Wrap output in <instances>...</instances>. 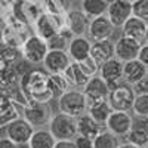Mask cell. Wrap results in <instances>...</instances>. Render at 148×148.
I'll use <instances>...</instances> for the list:
<instances>
[{"instance_id":"2","label":"cell","mask_w":148,"mask_h":148,"mask_svg":"<svg viewBox=\"0 0 148 148\" xmlns=\"http://www.w3.org/2000/svg\"><path fill=\"white\" fill-rule=\"evenodd\" d=\"M58 110L59 113H64L71 117H79L88 111L86 98L82 90L79 89H68L58 98Z\"/></svg>"},{"instance_id":"1","label":"cell","mask_w":148,"mask_h":148,"mask_svg":"<svg viewBox=\"0 0 148 148\" xmlns=\"http://www.w3.org/2000/svg\"><path fill=\"white\" fill-rule=\"evenodd\" d=\"M47 129L56 141H73L77 136L76 119L59 111L56 114H52L47 123Z\"/></svg>"},{"instance_id":"30","label":"cell","mask_w":148,"mask_h":148,"mask_svg":"<svg viewBox=\"0 0 148 148\" xmlns=\"http://www.w3.org/2000/svg\"><path fill=\"white\" fill-rule=\"evenodd\" d=\"M132 15L148 24V0H136L132 5Z\"/></svg>"},{"instance_id":"46","label":"cell","mask_w":148,"mask_h":148,"mask_svg":"<svg viewBox=\"0 0 148 148\" xmlns=\"http://www.w3.org/2000/svg\"><path fill=\"white\" fill-rule=\"evenodd\" d=\"M74 2H82V0H74Z\"/></svg>"},{"instance_id":"45","label":"cell","mask_w":148,"mask_h":148,"mask_svg":"<svg viewBox=\"0 0 148 148\" xmlns=\"http://www.w3.org/2000/svg\"><path fill=\"white\" fill-rule=\"evenodd\" d=\"M142 148H148V144H147V145H145V147H142Z\"/></svg>"},{"instance_id":"27","label":"cell","mask_w":148,"mask_h":148,"mask_svg":"<svg viewBox=\"0 0 148 148\" xmlns=\"http://www.w3.org/2000/svg\"><path fill=\"white\" fill-rule=\"evenodd\" d=\"M120 139L114 133H111L107 129H102L93 138V148H119Z\"/></svg>"},{"instance_id":"41","label":"cell","mask_w":148,"mask_h":148,"mask_svg":"<svg viewBox=\"0 0 148 148\" xmlns=\"http://www.w3.org/2000/svg\"><path fill=\"white\" fill-rule=\"evenodd\" d=\"M144 43H148V24H147V31H145V42Z\"/></svg>"},{"instance_id":"21","label":"cell","mask_w":148,"mask_h":148,"mask_svg":"<svg viewBox=\"0 0 148 148\" xmlns=\"http://www.w3.org/2000/svg\"><path fill=\"white\" fill-rule=\"evenodd\" d=\"M76 126H77V135L90 138V139H93L96 135L102 130V126L98 125L88 113L76 117Z\"/></svg>"},{"instance_id":"42","label":"cell","mask_w":148,"mask_h":148,"mask_svg":"<svg viewBox=\"0 0 148 148\" xmlns=\"http://www.w3.org/2000/svg\"><path fill=\"white\" fill-rule=\"evenodd\" d=\"M125 2H127V3H130V5H133L135 2H136V0H125Z\"/></svg>"},{"instance_id":"8","label":"cell","mask_w":148,"mask_h":148,"mask_svg":"<svg viewBox=\"0 0 148 148\" xmlns=\"http://www.w3.org/2000/svg\"><path fill=\"white\" fill-rule=\"evenodd\" d=\"M114 30L116 27L110 22L107 15H102V16L92 18L89 21V27L86 34H89L88 39L90 42H102V40H111Z\"/></svg>"},{"instance_id":"39","label":"cell","mask_w":148,"mask_h":148,"mask_svg":"<svg viewBox=\"0 0 148 148\" xmlns=\"http://www.w3.org/2000/svg\"><path fill=\"white\" fill-rule=\"evenodd\" d=\"M119 148H141V147H136V145H133V144H130V142H120V145H119Z\"/></svg>"},{"instance_id":"26","label":"cell","mask_w":148,"mask_h":148,"mask_svg":"<svg viewBox=\"0 0 148 148\" xmlns=\"http://www.w3.org/2000/svg\"><path fill=\"white\" fill-rule=\"evenodd\" d=\"M86 113H88V114L98 123V125L105 126V121H107V119L110 117V114L113 113V110H111V107L108 105L107 101H104V102H98V104H95V105H90Z\"/></svg>"},{"instance_id":"22","label":"cell","mask_w":148,"mask_h":148,"mask_svg":"<svg viewBox=\"0 0 148 148\" xmlns=\"http://www.w3.org/2000/svg\"><path fill=\"white\" fill-rule=\"evenodd\" d=\"M64 77L68 82V84L73 86L74 89H83L84 84L90 79L88 74L80 68L79 62H71L70 67L64 71Z\"/></svg>"},{"instance_id":"5","label":"cell","mask_w":148,"mask_h":148,"mask_svg":"<svg viewBox=\"0 0 148 148\" xmlns=\"http://www.w3.org/2000/svg\"><path fill=\"white\" fill-rule=\"evenodd\" d=\"M24 117L30 125L33 126V129H42L43 126H46L49 120L52 117V110L47 104H40V102H27L24 105Z\"/></svg>"},{"instance_id":"7","label":"cell","mask_w":148,"mask_h":148,"mask_svg":"<svg viewBox=\"0 0 148 148\" xmlns=\"http://www.w3.org/2000/svg\"><path fill=\"white\" fill-rule=\"evenodd\" d=\"M5 132H6V136L10 141H14L16 145H27L34 129L25 119L16 117L6 125Z\"/></svg>"},{"instance_id":"4","label":"cell","mask_w":148,"mask_h":148,"mask_svg":"<svg viewBox=\"0 0 148 148\" xmlns=\"http://www.w3.org/2000/svg\"><path fill=\"white\" fill-rule=\"evenodd\" d=\"M47 52H49L47 42L43 40L42 37H39L37 34L28 36L21 46L22 59L27 61L28 64H34V65L42 64Z\"/></svg>"},{"instance_id":"40","label":"cell","mask_w":148,"mask_h":148,"mask_svg":"<svg viewBox=\"0 0 148 148\" xmlns=\"http://www.w3.org/2000/svg\"><path fill=\"white\" fill-rule=\"evenodd\" d=\"M2 42H3V28L0 27V45H2Z\"/></svg>"},{"instance_id":"16","label":"cell","mask_w":148,"mask_h":148,"mask_svg":"<svg viewBox=\"0 0 148 148\" xmlns=\"http://www.w3.org/2000/svg\"><path fill=\"white\" fill-rule=\"evenodd\" d=\"M89 18L83 14L82 9H70L65 15L64 25L70 30L73 36H84L88 33Z\"/></svg>"},{"instance_id":"47","label":"cell","mask_w":148,"mask_h":148,"mask_svg":"<svg viewBox=\"0 0 148 148\" xmlns=\"http://www.w3.org/2000/svg\"><path fill=\"white\" fill-rule=\"evenodd\" d=\"M147 76H148V74H147Z\"/></svg>"},{"instance_id":"28","label":"cell","mask_w":148,"mask_h":148,"mask_svg":"<svg viewBox=\"0 0 148 148\" xmlns=\"http://www.w3.org/2000/svg\"><path fill=\"white\" fill-rule=\"evenodd\" d=\"M21 58V47L0 45V62H3L5 65H14Z\"/></svg>"},{"instance_id":"6","label":"cell","mask_w":148,"mask_h":148,"mask_svg":"<svg viewBox=\"0 0 148 148\" xmlns=\"http://www.w3.org/2000/svg\"><path fill=\"white\" fill-rule=\"evenodd\" d=\"M82 92H83V95L86 98V105H88V108H89L90 105H95L98 102L107 101L110 88H108V84L96 74V76L89 79V82L84 84V88H83Z\"/></svg>"},{"instance_id":"38","label":"cell","mask_w":148,"mask_h":148,"mask_svg":"<svg viewBox=\"0 0 148 148\" xmlns=\"http://www.w3.org/2000/svg\"><path fill=\"white\" fill-rule=\"evenodd\" d=\"M53 148H77L74 141H56Z\"/></svg>"},{"instance_id":"20","label":"cell","mask_w":148,"mask_h":148,"mask_svg":"<svg viewBox=\"0 0 148 148\" xmlns=\"http://www.w3.org/2000/svg\"><path fill=\"white\" fill-rule=\"evenodd\" d=\"M90 58L98 65H102L108 59L114 58V42L102 40V42H92L90 46Z\"/></svg>"},{"instance_id":"14","label":"cell","mask_w":148,"mask_h":148,"mask_svg":"<svg viewBox=\"0 0 148 148\" xmlns=\"http://www.w3.org/2000/svg\"><path fill=\"white\" fill-rule=\"evenodd\" d=\"M105 15L116 28L121 27L132 16V5L125 0H114L108 5Z\"/></svg>"},{"instance_id":"33","label":"cell","mask_w":148,"mask_h":148,"mask_svg":"<svg viewBox=\"0 0 148 148\" xmlns=\"http://www.w3.org/2000/svg\"><path fill=\"white\" fill-rule=\"evenodd\" d=\"M74 144H76L77 148H93V139L90 138H86V136H80V135H77L76 138L73 139Z\"/></svg>"},{"instance_id":"11","label":"cell","mask_w":148,"mask_h":148,"mask_svg":"<svg viewBox=\"0 0 148 148\" xmlns=\"http://www.w3.org/2000/svg\"><path fill=\"white\" fill-rule=\"evenodd\" d=\"M73 61L70 59L67 51H49L43 59V68L49 74H64Z\"/></svg>"},{"instance_id":"32","label":"cell","mask_w":148,"mask_h":148,"mask_svg":"<svg viewBox=\"0 0 148 148\" xmlns=\"http://www.w3.org/2000/svg\"><path fill=\"white\" fill-rule=\"evenodd\" d=\"M132 89H133L135 95H148V76L141 79L135 84H132Z\"/></svg>"},{"instance_id":"36","label":"cell","mask_w":148,"mask_h":148,"mask_svg":"<svg viewBox=\"0 0 148 148\" xmlns=\"http://www.w3.org/2000/svg\"><path fill=\"white\" fill-rule=\"evenodd\" d=\"M0 148H18V145L8 136H0Z\"/></svg>"},{"instance_id":"23","label":"cell","mask_w":148,"mask_h":148,"mask_svg":"<svg viewBox=\"0 0 148 148\" xmlns=\"http://www.w3.org/2000/svg\"><path fill=\"white\" fill-rule=\"evenodd\" d=\"M56 139L52 136L49 129H36L28 141V148H53Z\"/></svg>"},{"instance_id":"3","label":"cell","mask_w":148,"mask_h":148,"mask_svg":"<svg viewBox=\"0 0 148 148\" xmlns=\"http://www.w3.org/2000/svg\"><path fill=\"white\" fill-rule=\"evenodd\" d=\"M133 99L135 92L132 86L125 82H120L116 86H113L107 96V102L113 111H127L129 113L133 105Z\"/></svg>"},{"instance_id":"9","label":"cell","mask_w":148,"mask_h":148,"mask_svg":"<svg viewBox=\"0 0 148 148\" xmlns=\"http://www.w3.org/2000/svg\"><path fill=\"white\" fill-rule=\"evenodd\" d=\"M133 125V117L127 113V111H113L110 117L105 121V129L114 133L116 136H125L129 133Z\"/></svg>"},{"instance_id":"43","label":"cell","mask_w":148,"mask_h":148,"mask_svg":"<svg viewBox=\"0 0 148 148\" xmlns=\"http://www.w3.org/2000/svg\"><path fill=\"white\" fill-rule=\"evenodd\" d=\"M18 148H28V145H18Z\"/></svg>"},{"instance_id":"12","label":"cell","mask_w":148,"mask_h":148,"mask_svg":"<svg viewBox=\"0 0 148 148\" xmlns=\"http://www.w3.org/2000/svg\"><path fill=\"white\" fill-rule=\"evenodd\" d=\"M139 47H141V43H138L136 40L120 36L114 42V58L121 61L123 64L129 62V61L138 58Z\"/></svg>"},{"instance_id":"13","label":"cell","mask_w":148,"mask_h":148,"mask_svg":"<svg viewBox=\"0 0 148 148\" xmlns=\"http://www.w3.org/2000/svg\"><path fill=\"white\" fill-rule=\"evenodd\" d=\"M98 76H99L108 84V88L111 89L117 83L123 82V62H121V61H119L117 58L108 59L107 62H104L99 67Z\"/></svg>"},{"instance_id":"19","label":"cell","mask_w":148,"mask_h":148,"mask_svg":"<svg viewBox=\"0 0 148 148\" xmlns=\"http://www.w3.org/2000/svg\"><path fill=\"white\" fill-rule=\"evenodd\" d=\"M148 74V67H145L141 61L132 59L129 62L123 64V82L127 84H135L141 79L147 77Z\"/></svg>"},{"instance_id":"15","label":"cell","mask_w":148,"mask_h":148,"mask_svg":"<svg viewBox=\"0 0 148 148\" xmlns=\"http://www.w3.org/2000/svg\"><path fill=\"white\" fill-rule=\"evenodd\" d=\"M90 46L92 42L86 36H74L68 42L67 53L73 62H82L90 56Z\"/></svg>"},{"instance_id":"37","label":"cell","mask_w":148,"mask_h":148,"mask_svg":"<svg viewBox=\"0 0 148 148\" xmlns=\"http://www.w3.org/2000/svg\"><path fill=\"white\" fill-rule=\"evenodd\" d=\"M8 14H9V3L6 0H0V19L6 18Z\"/></svg>"},{"instance_id":"10","label":"cell","mask_w":148,"mask_h":148,"mask_svg":"<svg viewBox=\"0 0 148 148\" xmlns=\"http://www.w3.org/2000/svg\"><path fill=\"white\" fill-rule=\"evenodd\" d=\"M34 25H36V34L47 42L64 27V21L59 22V16L56 14H53V15L43 14L36 19Z\"/></svg>"},{"instance_id":"24","label":"cell","mask_w":148,"mask_h":148,"mask_svg":"<svg viewBox=\"0 0 148 148\" xmlns=\"http://www.w3.org/2000/svg\"><path fill=\"white\" fill-rule=\"evenodd\" d=\"M47 89L52 98H58L70 89V84L65 80L64 74H49L47 76Z\"/></svg>"},{"instance_id":"25","label":"cell","mask_w":148,"mask_h":148,"mask_svg":"<svg viewBox=\"0 0 148 148\" xmlns=\"http://www.w3.org/2000/svg\"><path fill=\"white\" fill-rule=\"evenodd\" d=\"M108 3L105 0H82V10L89 19L107 14Z\"/></svg>"},{"instance_id":"35","label":"cell","mask_w":148,"mask_h":148,"mask_svg":"<svg viewBox=\"0 0 148 148\" xmlns=\"http://www.w3.org/2000/svg\"><path fill=\"white\" fill-rule=\"evenodd\" d=\"M73 2H74V0H55V3L58 5V8L61 10H64V12H68L70 9H73L71 8Z\"/></svg>"},{"instance_id":"31","label":"cell","mask_w":148,"mask_h":148,"mask_svg":"<svg viewBox=\"0 0 148 148\" xmlns=\"http://www.w3.org/2000/svg\"><path fill=\"white\" fill-rule=\"evenodd\" d=\"M79 65H80V68H82L86 74H88L89 77L96 76L98 71H99V65H98L90 56H89V58H86L84 61H82V62H79Z\"/></svg>"},{"instance_id":"18","label":"cell","mask_w":148,"mask_h":148,"mask_svg":"<svg viewBox=\"0 0 148 148\" xmlns=\"http://www.w3.org/2000/svg\"><path fill=\"white\" fill-rule=\"evenodd\" d=\"M126 141L136 145V147H145L148 144V119H136L133 120L132 129L126 135Z\"/></svg>"},{"instance_id":"17","label":"cell","mask_w":148,"mask_h":148,"mask_svg":"<svg viewBox=\"0 0 148 148\" xmlns=\"http://www.w3.org/2000/svg\"><path fill=\"white\" fill-rule=\"evenodd\" d=\"M145 31H147V22L133 15L121 25V36L136 40L141 45L145 42Z\"/></svg>"},{"instance_id":"29","label":"cell","mask_w":148,"mask_h":148,"mask_svg":"<svg viewBox=\"0 0 148 148\" xmlns=\"http://www.w3.org/2000/svg\"><path fill=\"white\" fill-rule=\"evenodd\" d=\"M130 111L135 114V117L148 119V95H135Z\"/></svg>"},{"instance_id":"34","label":"cell","mask_w":148,"mask_h":148,"mask_svg":"<svg viewBox=\"0 0 148 148\" xmlns=\"http://www.w3.org/2000/svg\"><path fill=\"white\" fill-rule=\"evenodd\" d=\"M136 59L141 61L145 67H148V43H142V45H141Z\"/></svg>"},{"instance_id":"44","label":"cell","mask_w":148,"mask_h":148,"mask_svg":"<svg viewBox=\"0 0 148 148\" xmlns=\"http://www.w3.org/2000/svg\"><path fill=\"white\" fill-rule=\"evenodd\" d=\"M105 2H107V3H108V5H110V3H111V2H114V0H105Z\"/></svg>"}]
</instances>
